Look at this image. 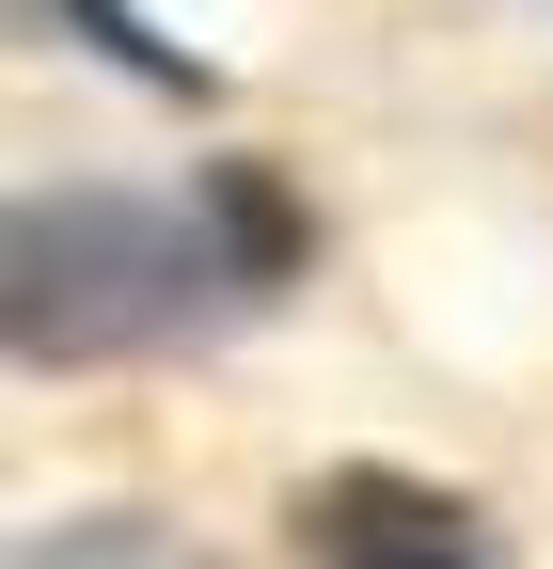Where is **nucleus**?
Instances as JSON below:
<instances>
[{
	"label": "nucleus",
	"instance_id": "1",
	"mask_svg": "<svg viewBox=\"0 0 553 569\" xmlns=\"http://www.w3.org/2000/svg\"><path fill=\"white\" fill-rule=\"evenodd\" d=\"M205 284H238V253H222L205 206H159V190H17V238H0V332H17V365L174 348L205 317Z\"/></svg>",
	"mask_w": 553,
	"mask_h": 569
},
{
	"label": "nucleus",
	"instance_id": "2",
	"mask_svg": "<svg viewBox=\"0 0 553 569\" xmlns=\"http://www.w3.org/2000/svg\"><path fill=\"white\" fill-rule=\"evenodd\" d=\"M301 553L316 569H474V522L411 475H332L301 490Z\"/></svg>",
	"mask_w": 553,
	"mask_h": 569
}]
</instances>
